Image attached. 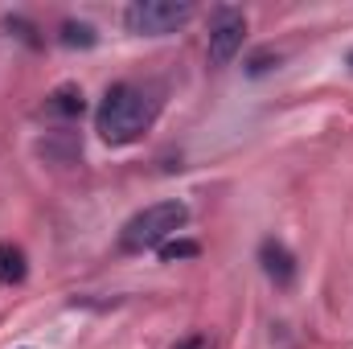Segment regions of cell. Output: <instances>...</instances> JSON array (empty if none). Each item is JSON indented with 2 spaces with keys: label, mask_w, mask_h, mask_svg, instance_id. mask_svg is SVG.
Masks as SVG:
<instances>
[{
  "label": "cell",
  "mask_w": 353,
  "mask_h": 349,
  "mask_svg": "<svg viewBox=\"0 0 353 349\" xmlns=\"http://www.w3.org/2000/svg\"><path fill=\"white\" fill-rule=\"evenodd\" d=\"M161 115V87L152 83H115L107 87L99 111H94V132L123 148V144H136Z\"/></svg>",
  "instance_id": "cell-1"
},
{
  "label": "cell",
  "mask_w": 353,
  "mask_h": 349,
  "mask_svg": "<svg viewBox=\"0 0 353 349\" xmlns=\"http://www.w3.org/2000/svg\"><path fill=\"white\" fill-rule=\"evenodd\" d=\"M189 222V206L185 201H157L144 206L136 218H128V226L119 230V247L123 251H161L176 230Z\"/></svg>",
  "instance_id": "cell-2"
},
{
  "label": "cell",
  "mask_w": 353,
  "mask_h": 349,
  "mask_svg": "<svg viewBox=\"0 0 353 349\" xmlns=\"http://www.w3.org/2000/svg\"><path fill=\"white\" fill-rule=\"evenodd\" d=\"M189 17H193L189 0H136L128 4L123 25L140 37H165V33H176Z\"/></svg>",
  "instance_id": "cell-3"
},
{
  "label": "cell",
  "mask_w": 353,
  "mask_h": 349,
  "mask_svg": "<svg viewBox=\"0 0 353 349\" xmlns=\"http://www.w3.org/2000/svg\"><path fill=\"white\" fill-rule=\"evenodd\" d=\"M243 37H247V17L230 4L214 8V17H210V62L226 66L243 50Z\"/></svg>",
  "instance_id": "cell-4"
},
{
  "label": "cell",
  "mask_w": 353,
  "mask_h": 349,
  "mask_svg": "<svg viewBox=\"0 0 353 349\" xmlns=\"http://www.w3.org/2000/svg\"><path fill=\"white\" fill-rule=\"evenodd\" d=\"M259 263H263V271L279 283V288H288V283L296 279V259H292V251H288L283 243H275V239H267L263 247H259Z\"/></svg>",
  "instance_id": "cell-5"
},
{
  "label": "cell",
  "mask_w": 353,
  "mask_h": 349,
  "mask_svg": "<svg viewBox=\"0 0 353 349\" xmlns=\"http://www.w3.org/2000/svg\"><path fill=\"white\" fill-rule=\"evenodd\" d=\"M83 107H87V103H83V90L79 87H58L46 99V111H50V115H62V119H79Z\"/></svg>",
  "instance_id": "cell-6"
},
{
  "label": "cell",
  "mask_w": 353,
  "mask_h": 349,
  "mask_svg": "<svg viewBox=\"0 0 353 349\" xmlns=\"http://www.w3.org/2000/svg\"><path fill=\"white\" fill-rule=\"evenodd\" d=\"M25 271H29L25 251H21L17 243H0V283H21Z\"/></svg>",
  "instance_id": "cell-7"
},
{
  "label": "cell",
  "mask_w": 353,
  "mask_h": 349,
  "mask_svg": "<svg viewBox=\"0 0 353 349\" xmlns=\"http://www.w3.org/2000/svg\"><path fill=\"white\" fill-rule=\"evenodd\" d=\"M62 46H70V50H74V46H79V50H90V46H94V29L83 25V21H66V25H62Z\"/></svg>",
  "instance_id": "cell-8"
},
{
  "label": "cell",
  "mask_w": 353,
  "mask_h": 349,
  "mask_svg": "<svg viewBox=\"0 0 353 349\" xmlns=\"http://www.w3.org/2000/svg\"><path fill=\"white\" fill-rule=\"evenodd\" d=\"M193 255H201V247H197L193 239H169V243L161 247V259H165V263H176V259H193Z\"/></svg>",
  "instance_id": "cell-9"
},
{
  "label": "cell",
  "mask_w": 353,
  "mask_h": 349,
  "mask_svg": "<svg viewBox=\"0 0 353 349\" xmlns=\"http://www.w3.org/2000/svg\"><path fill=\"white\" fill-rule=\"evenodd\" d=\"M279 66V54H271V50H263V54H255L251 62H247V74L251 79H259V74H267V70H275Z\"/></svg>",
  "instance_id": "cell-10"
},
{
  "label": "cell",
  "mask_w": 353,
  "mask_h": 349,
  "mask_svg": "<svg viewBox=\"0 0 353 349\" xmlns=\"http://www.w3.org/2000/svg\"><path fill=\"white\" fill-rule=\"evenodd\" d=\"M176 349H205V341H201V337H193V341H185V346H176Z\"/></svg>",
  "instance_id": "cell-11"
}]
</instances>
